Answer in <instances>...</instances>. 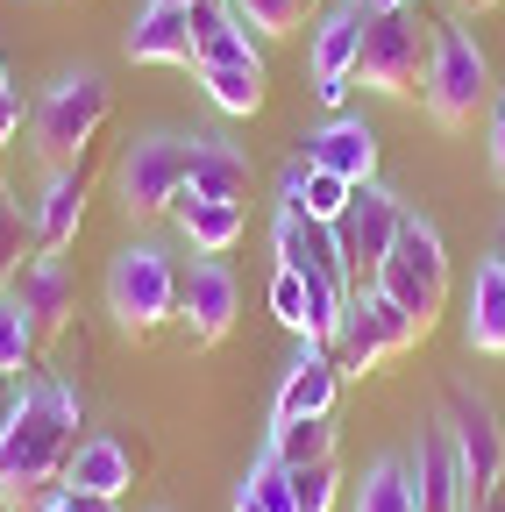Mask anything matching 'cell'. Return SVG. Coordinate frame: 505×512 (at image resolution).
Here are the masks:
<instances>
[{
  "label": "cell",
  "instance_id": "obj_31",
  "mask_svg": "<svg viewBox=\"0 0 505 512\" xmlns=\"http://www.w3.org/2000/svg\"><path fill=\"white\" fill-rule=\"evenodd\" d=\"M356 512H420L406 463H377V470L363 477V491H356Z\"/></svg>",
  "mask_w": 505,
  "mask_h": 512
},
{
  "label": "cell",
  "instance_id": "obj_25",
  "mask_svg": "<svg viewBox=\"0 0 505 512\" xmlns=\"http://www.w3.org/2000/svg\"><path fill=\"white\" fill-rule=\"evenodd\" d=\"M470 349L505 356V256H484L470 285Z\"/></svg>",
  "mask_w": 505,
  "mask_h": 512
},
{
  "label": "cell",
  "instance_id": "obj_38",
  "mask_svg": "<svg viewBox=\"0 0 505 512\" xmlns=\"http://www.w3.org/2000/svg\"><path fill=\"white\" fill-rule=\"evenodd\" d=\"M491 171H498V185H505V100H498V121H491Z\"/></svg>",
  "mask_w": 505,
  "mask_h": 512
},
{
  "label": "cell",
  "instance_id": "obj_40",
  "mask_svg": "<svg viewBox=\"0 0 505 512\" xmlns=\"http://www.w3.org/2000/svg\"><path fill=\"white\" fill-rule=\"evenodd\" d=\"M399 8H413V0H363V15H399Z\"/></svg>",
  "mask_w": 505,
  "mask_h": 512
},
{
  "label": "cell",
  "instance_id": "obj_20",
  "mask_svg": "<svg viewBox=\"0 0 505 512\" xmlns=\"http://www.w3.org/2000/svg\"><path fill=\"white\" fill-rule=\"evenodd\" d=\"M349 178H335V171H321L313 157H292L285 164V178H278V200H285V214H306V221H342V207H349Z\"/></svg>",
  "mask_w": 505,
  "mask_h": 512
},
{
  "label": "cell",
  "instance_id": "obj_19",
  "mask_svg": "<svg viewBox=\"0 0 505 512\" xmlns=\"http://www.w3.org/2000/svg\"><path fill=\"white\" fill-rule=\"evenodd\" d=\"M65 484L72 491H100V498H121L136 484V456H129V441L121 434H86L72 448V463H65Z\"/></svg>",
  "mask_w": 505,
  "mask_h": 512
},
{
  "label": "cell",
  "instance_id": "obj_7",
  "mask_svg": "<svg viewBox=\"0 0 505 512\" xmlns=\"http://www.w3.org/2000/svg\"><path fill=\"white\" fill-rule=\"evenodd\" d=\"M484 100H491V64H484V50H477L456 22H441V29H434V64H427V114H434L441 128H470Z\"/></svg>",
  "mask_w": 505,
  "mask_h": 512
},
{
  "label": "cell",
  "instance_id": "obj_3",
  "mask_svg": "<svg viewBox=\"0 0 505 512\" xmlns=\"http://www.w3.org/2000/svg\"><path fill=\"white\" fill-rule=\"evenodd\" d=\"M427 64H434V29L399 15H363V50H356V86L385 100H427Z\"/></svg>",
  "mask_w": 505,
  "mask_h": 512
},
{
  "label": "cell",
  "instance_id": "obj_23",
  "mask_svg": "<svg viewBox=\"0 0 505 512\" xmlns=\"http://www.w3.org/2000/svg\"><path fill=\"white\" fill-rule=\"evenodd\" d=\"M193 43H200V72L207 64H264L249 29L228 15V0H193Z\"/></svg>",
  "mask_w": 505,
  "mask_h": 512
},
{
  "label": "cell",
  "instance_id": "obj_21",
  "mask_svg": "<svg viewBox=\"0 0 505 512\" xmlns=\"http://www.w3.org/2000/svg\"><path fill=\"white\" fill-rule=\"evenodd\" d=\"M171 221H178L185 242H193V256H228L242 242V228H249L242 200H200V192H185V200L171 207Z\"/></svg>",
  "mask_w": 505,
  "mask_h": 512
},
{
  "label": "cell",
  "instance_id": "obj_41",
  "mask_svg": "<svg viewBox=\"0 0 505 512\" xmlns=\"http://www.w3.org/2000/svg\"><path fill=\"white\" fill-rule=\"evenodd\" d=\"M0 93H8V57H0Z\"/></svg>",
  "mask_w": 505,
  "mask_h": 512
},
{
  "label": "cell",
  "instance_id": "obj_22",
  "mask_svg": "<svg viewBox=\"0 0 505 512\" xmlns=\"http://www.w3.org/2000/svg\"><path fill=\"white\" fill-rule=\"evenodd\" d=\"M328 356H335V370H342V377H370L377 363L392 356V349H385V328H377V313H370V292H356V299H349V313H342V328H335Z\"/></svg>",
  "mask_w": 505,
  "mask_h": 512
},
{
  "label": "cell",
  "instance_id": "obj_26",
  "mask_svg": "<svg viewBox=\"0 0 505 512\" xmlns=\"http://www.w3.org/2000/svg\"><path fill=\"white\" fill-rule=\"evenodd\" d=\"M271 456H278L285 470H306V463H335V413L278 420V427H271Z\"/></svg>",
  "mask_w": 505,
  "mask_h": 512
},
{
  "label": "cell",
  "instance_id": "obj_24",
  "mask_svg": "<svg viewBox=\"0 0 505 512\" xmlns=\"http://www.w3.org/2000/svg\"><path fill=\"white\" fill-rule=\"evenodd\" d=\"M185 192H200V200H249V157L235 143L193 136V178H185Z\"/></svg>",
  "mask_w": 505,
  "mask_h": 512
},
{
  "label": "cell",
  "instance_id": "obj_10",
  "mask_svg": "<svg viewBox=\"0 0 505 512\" xmlns=\"http://www.w3.org/2000/svg\"><path fill=\"white\" fill-rule=\"evenodd\" d=\"M356 50H363V0H349V8H328L321 22H313V93H321V107H342L349 86H356Z\"/></svg>",
  "mask_w": 505,
  "mask_h": 512
},
{
  "label": "cell",
  "instance_id": "obj_5",
  "mask_svg": "<svg viewBox=\"0 0 505 512\" xmlns=\"http://www.w3.org/2000/svg\"><path fill=\"white\" fill-rule=\"evenodd\" d=\"M107 114H114V93H107L100 72H79V79H65V86H50L43 107H36V150H43L57 171L79 164V157L100 143Z\"/></svg>",
  "mask_w": 505,
  "mask_h": 512
},
{
  "label": "cell",
  "instance_id": "obj_39",
  "mask_svg": "<svg viewBox=\"0 0 505 512\" xmlns=\"http://www.w3.org/2000/svg\"><path fill=\"white\" fill-rule=\"evenodd\" d=\"M72 512H121V498H100V491H72Z\"/></svg>",
  "mask_w": 505,
  "mask_h": 512
},
{
  "label": "cell",
  "instance_id": "obj_33",
  "mask_svg": "<svg viewBox=\"0 0 505 512\" xmlns=\"http://www.w3.org/2000/svg\"><path fill=\"white\" fill-rule=\"evenodd\" d=\"M22 242H36V228H22V207L8 200V207H0V285H8V278L29 264V256H22Z\"/></svg>",
  "mask_w": 505,
  "mask_h": 512
},
{
  "label": "cell",
  "instance_id": "obj_28",
  "mask_svg": "<svg viewBox=\"0 0 505 512\" xmlns=\"http://www.w3.org/2000/svg\"><path fill=\"white\" fill-rule=\"evenodd\" d=\"M36 356V320L22 313V299L0 285V377H22Z\"/></svg>",
  "mask_w": 505,
  "mask_h": 512
},
{
  "label": "cell",
  "instance_id": "obj_18",
  "mask_svg": "<svg viewBox=\"0 0 505 512\" xmlns=\"http://www.w3.org/2000/svg\"><path fill=\"white\" fill-rule=\"evenodd\" d=\"M306 157L321 164V171H335V178H349V185H370L377 178V136H370L356 114H335L321 136H306Z\"/></svg>",
  "mask_w": 505,
  "mask_h": 512
},
{
  "label": "cell",
  "instance_id": "obj_2",
  "mask_svg": "<svg viewBox=\"0 0 505 512\" xmlns=\"http://www.w3.org/2000/svg\"><path fill=\"white\" fill-rule=\"evenodd\" d=\"M370 292H377V299H392V306L413 320V328H420V342L434 335L441 306H449V249H441L434 221L406 214V228H399L392 256L377 264V285H370Z\"/></svg>",
  "mask_w": 505,
  "mask_h": 512
},
{
  "label": "cell",
  "instance_id": "obj_6",
  "mask_svg": "<svg viewBox=\"0 0 505 512\" xmlns=\"http://www.w3.org/2000/svg\"><path fill=\"white\" fill-rule=\"evenodd\" d=\"M399 228H406V200H399V192H385L377 178L349 192V207H342V221H335V249H342L349 292H370V285H377V264L392 256Z\"/></svg>",
  "mask_w": 505,
  "mask_h": 512
},
{
  "label": "cell",
  "instance_id": "obj_11",
  "mask_svg": "<svg viewBox=\"0 0 505 512\" xmlns=\"http://www.w3.org/2000/svg\"><path fill=\"white\" fill-rule=\"evenodd\" d=\"M235 278H228V264L221 256H200L193 271H185V285H178V320H185V335H193L200 349L207 342H221L228 328H235Z\"/></svg>",
  "mask_w": 505,
  "mask_h": 512
},
{
  "label": "cell",
  "instance_id": "obj_43",
  "mask_svg": "<svg viewBox=\"0 0 505 512\" xmlns=\"http://www.w3.org/2000/svg\"><path fill=\"white\" fill-rule=\"evenodd\" d=\"M0 207H8V192H0Z\"/></svg>",
  "mask_w": 505,
  "mask_h": 512
},
{
  "label": "cell",
  "instance_id": "obj_15",
  "mask_svg": "<svg viewBox=\"0 0 505 512\" xmlns=\"http://www.w3.org/2000/svg\"><path fill=\"white\" fill-rule=\"evenodd\" d=\"M8 292L22 299V313L36 320V335H57L72 320V271H65V256H50V249H36L29 264L8 278Z\"/></svg>",
  "mask_w": 505,
  "mask_h": 512
},
{
  "label": "cell",
  "instance_id": "obj_37",
  "mask_svg": "<svg viewBox=\"0 0 505 512\" xmlns=\"http://www.w3.org/2000/svg\"><path fill=\"white\" fill-rule=\"evenodd\" d=\"M15 128H22V100H15V93H0V150H8Z\"/></svg>",
  "mask_w": 505,
  "mask_h": 512
},
{
  "label": "cell",
  "instance_id": "obj_12",
  "mask_svg": "<svg viewBox=\"0 0 505 512\" xmlns=\"http://www.w3.org/2000/svg\"><path fill=\"white\" fill-rule=\"evenodd\" d=\"M271 242H278V271H299L306 285H342V292H349L342 249H335V228H328V221H306V214H285V207H278ZM349 299H356V292H349Z\"/></svg>",
  "mask_w": 505,
  "mask_h": 512
},
{
  "label": "cell",
  "instance_id": "obj_1",
  "mask_svg": "<svg viewBox=\"0 0 505 512\" xmlns=\"http://www.w3.org/2000/svg\"><path fill=\"white\" fill-rule=\"evenodd\" d=\"M79 448V399L65 377H36L22 392L15 427L0 434V505H22L43 484H65V463Z\"/></svg>",
  "mask_w": 505,
  "mask_h": 512
},
{
  "label": "cell",
  "instance_id": "obj_14",
  "mask_svg": "<svg viewBox=\"0 0 505 512\" xmlns=\"http://www.w3.org/2000/svg\"><path fill=\"white\" fill-rule=\"evenodd\" d=\"M86 192H93L86 164H65V171H50L43 200H36V214H29V228H36V249L65 256V249L79 242V221H86Z\"/></svg>",
  "mask_w": 505,
  "mask_h": 512
},
{
  "label": "cell",
  "instance_id": "obj_9",
  "mask_svg": "<svg viewBox=\"0 0 505 512\" xmlns=\"http://www.w3.org/2000/svg\"><path fill=\"white\" fill-rule=\"evenodd\" d=\"M449 441H456V463H463V484H470V512H484L505 491V427H498L491 399L449 392Z\"/></svg>",
  "mask_w": 505,
  "mask_h": 512
},
{
  "label": "cell",
  "instance_id": "obj_42",
  "mask_svg": "<svg viewBox=\"0 0 505 512\" xmlns=\"http://www.w3.org/2000/svg\"><path fill=\"white\" fill-rule=\"evenodd\" d=\"M470 8H498V0H470Z\"/></svg>",
  "mask_w": 505,
  "mask_h": 512
},
{
  "label": "cell",
  "instance_id": "obj_16",
  "mask_svg": "<svg viewBox=\"0 0 505 512\" xmlns=\"http://www.w3.org/2000/svg\"><path fill=\"white\" fill-rule=\"evenodd\" d=\"M129 57L136 64H185V72H200L193 8H164V0H150V8L136 15V29H129Z\"/></svg>",
  "mask_w": 505,
  "mask_h": 512
},
{
  "label": "cell",
  "instance_id": "obj_34",
  "mask_svg": "<svg viewBox=\"0 0 505 512\" xmlns=\"http://www.w3.org/2000/svg\"><path fill=\"white\" fill-rule=\"evenodd\" d=\"M370 313H377V328H385V349H392V356H406V349L420 342V328H413V320H406L392 299H377V292H370Z\"/></svg>",
  "mask_w": 505,
  "mask_h": 512
},
{
  "label": "cell",
  "instance_id": "obj_30",
  "mask_svg": "<svg viewBox=\"0 0 505 512\" xmlns=\"http://www.w3.org/2000/svg\"><path fill=\"white\" fill-rule=\"evenodd\" d=\"M228 15L257 36H292V29H306L313 0H228Z\"/></svg>",
  "mask_w": 505,
  "mask_h": 512
},
{
  "label": "cell",
  "instance_id": "obj_35",
  "mask_svg": "<svg viewBox=\"0 0 505 512\" xmlns=\"http://www.w3.org/2000/svg\"><path fill=\"white\" fill-rule=\"evenodd\" d=\"M15 512H72V484H43V491H29Z\"/></svg>",
  "mask_w": 505,
  "mask_h": 512
},
{
  "label": "cell",
  "instance_id": "obj_4",
  "mask_svg": "<svg viewBox=\"0 0 505 512\" xmlns=\"http://www.w3.org/2000/svg\"><path fill=\"white\" fill-rule=\"evenodd\" d=\"M178 285H185V271L171 256L136 242V249H121L114 271H107V306L129 335H157L164 320H178Z\"/></svg>",
  "mask_w": 505,
  "mask_h": 512
},
{
  "label": "cell",
  "instance_id": "obj_32",
  "mask_svg": "<svg viewBox=\"0 0 505 512\" xmlns=\"http://www.w3.org/2000/svg\"><path fill=\"white\" fill-rule=\"evenodd\" d=\"M292 477V512H335V463H306V470H285Z\"/></svg>",
  "mask_w": 505,
  "mask_h": 512
},
{
  "label": "cell",
  "instance_id": "obj_36",
  "mask_svg": "<svg viewBox=\"0 0 505 512\" xmlns=\"http://www.w3.org/2000/svg\"><path fill=\"white\" fill-rule=\"evenodd\" d=\"M22 392H29L22 377H0V434L15 427V413H22Z\"/></svg>",
  "mask_w": 505,
  "mask_h": 512
},
{
  "label": "cell",
  "instance_id": "obj_29",
  "mask_svg": "<svg viewBox=\"0 0 505 512\" xmlns=\"http://www.w3.org/2000/svg\"><path fill=\"white\" fill-rule=\"evenodd\" d=\"M235 512H292V477H285L278 456H264L257 470L235 484Z\"/></svg>",
  "mask_w": 505,
  "mask_h": 512
},
{
  "label": "cell",
  "instance_id": "obj_17",
  "mask_svg": "<svg viewBox=\"0 0 505 512\" xmlns=\"http://www.w3.org/2000/svg\"><path fill=\"white\" fill-rule=\"evenodd\" d=\"M335 392H342V370H335V356H328L321 342H306V349H299V363H292V370H285V384H278V413H271V420L335 413Z\"/></svg>",
  "mask_w": 505,
  "mask_h": 512
},
{
  "label": "cell",
  "instance_id": "obj_8",
  "mask_svg": "<svg viewBox=\"0 0 505 512\" xmlns=\"http://www.w3.org/2000/svg\"><path fill=\"white\" fill-rule=\"evenodd\" d=\"M185 178H193V143L178 136H143L129 157H121L114 185H121V207H129L136 221H157L185 200Z\"/></svg>",
  "mask_w": 505,
  "mask_h": 512
},
{
  "label": "cell",
  "instance_id": "obj_27",
  "mask_svg": "<svg viewBox=\"0 0 505 512\" xmlns=\"http://www.w3.org/2000/svg\"><path fill=\"white\" fill-rule=\"evenodd\" d=\"M200 79H207V100H214L221 114H257V107H264V86H271L264 64H207Z\"/></svg>",
  "mask_w": 505,
  "mask_h": 512
},
{
  "label": "cell",
  "instance_id": "obj_13",
  "mask_svg": "<svg viewBox=\"0 0 505 512\" xmlns=\"http://www.w3.org/2000/svg\"><path fill=\"white\" fill-rule=\"evenodd\" d=\"M406 477H413V505L420 512H470V484H463V463H456L449 427L420 434V456L406 463Z\"/></svg>",
  "mask_w": 505,
  "mask_h": 512
}]
</instances>
